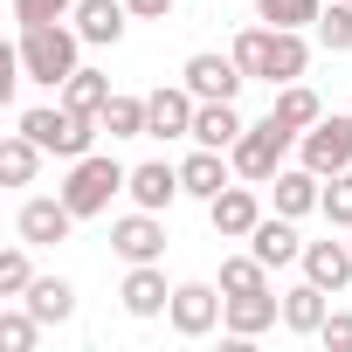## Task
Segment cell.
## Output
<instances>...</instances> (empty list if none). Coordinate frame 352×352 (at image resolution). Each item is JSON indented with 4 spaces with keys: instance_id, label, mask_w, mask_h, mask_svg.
<instances>
[{
    "instance_id": "cell-1",
    "label": "cell",
    "mask_w": 352,
    "mask_h": 352,
    "mask_svg": "<svg viewBox=\"0 0 352 352\" xmlns=\"http://www.w3.org/2000/svg\"><path fill=\"white\" fill-rule=\"evenodd\" d=\"M235 63H242L249 76H263V83H297V76L311 69V42H304V28H270V21H256V28L235 35Z\"/></svg>"
},
{
    "instance_id": "cell-2",
    "label": "cell",
    "mask_w": 352,
    "mask_h": 352,
    "mask_svg": "<svg viewBox=\"0 0 352 352\" xmlns=\"http://www.w3.org/2000/svg\"><path fill=\"white\" fill-rule=\"evenodd\" d=\"M76 49H83V35L76 28H63V21H42V28H21V42H14V63H21V76L28 83H49V90H63L83 63H76Z\"/></svg>"
},
{
    "instance_id": "cell-3",
    "label": "cell",
    "mask_w": 352,
    "mask_h": 352,
    "mask_svg": "<svg viewBox=\"0 0 352 352\" xmlns=\"http://www.w3.org/2000/svg\"><path fill=\"white\" fill-rule=\"evenodd\" d=\"M14 131H28L49 159H83L90 145H97V131H104V118H90V111H69V104H35V111H21L14 118Z\"/></svg>"
},
{
    "instance_id": "cell-4",
    "label": "cell",
    "mask_w": 352,
    "mask_h": 352,
    "mask_svg": "<svg viewBox=\"0 0 352 352\" xmlns=\"http://www.w3.org/2000/svg\"><path fill=\"white\" fill-rule=\"evenodd\" d=\"M124 187H131V166H118L111 152H83V159H69V180H63L56 194L76 208V221H90V214H104Z\"/></svg>"
},
{
    "instance_id": "cell-5",
    "label": "cell",
    "mask_w": 352,
    "mask_h": 352,
    "mask_svg": "<svg viewBox=\"0 0 352 352\" xmlns=\"http://www.w3.org/2000/svg\"><path fill=\"white\" fill-rule=\"evenodd\" d=\"M290 145H297V131L270 111V118H256L235 145H228V159H235V180H256V187H270L276 173H283V159H290Z\"/></svg>"
},
{
    "instance_id": "cell-6",
    "label": "cell",
    "mask_w": 352,
    "mask_h": 352,
    "mask_svg": "<svg viewBox=\"0 0 352 352\" xmlns=\"http://www.w3.org/2000/svg\"><path fill=\"white\" fill-rule=\"evenodd\" d=\"M297 159H304L311 173H324V180H331V173H345V166H352V118L324 111V118L297 138Z\"/></svg>"
},
{
    "instance_id": "cell-7",
    "label": "cell",
    "mask_w": 352,
    "mask_h": 352,
    "mask_svg": "<svg viewBox=\"0 0 352 352\" xmlns=\"http://www.w3.org/2000/svg\"><path fill=\"white\" fill-rule=\"evenodd\" d=\"M180 83L201 97V104H235V90L249 83V69L235 63V49L228 56H214V49H201V56H187V69H180Z\"/></svg>"
},
{
    "instance_id": "cell-8",
    "label": "cell",
    "mask_w": 352,
    "mask_h": 352,
    "mask_svg": "<svg viewBox=\"0 0 352 352\" xmlns=\"http://www.w3.org/2000/svg\"><path fill=\"white\" fill-rule=\"evenodd\" d=\"M69 228H76V208L63 194H28L21 214H14V235L28 249H56V242H69Z\"/></svg>"
},
{
    "instance_id": "cell-9",
    "label": "cell",
    "mask_w": 352,
    "mask_h": 352,
    "mask_svg": "<svg viewBox=\"0 0 352 352\" xmlns=\"http://www.w3.org/2000/svg\"><path fill=\"white\" fill-rule=\"evenodd\" d=\"M221 290L214 283H173V304H166V324L180 331V338H208L214 324H221Z\"/></svg>"
},
{
    "instance_id": "cell-10",
    "label": "cell",
    "mask_w": 352,
    "mask_h": 352,
    "mask_svg": "<svg viewBox=\"0 0 352 352\" xmlns=\"http://www.w3.org/2000/svg\"><path fill=\"white\" fill-rule=\"evenodd\" d=\"M208 221H214V235L221 242H249L256 235V221H263V194H256V180H228L214 201H208Z\"/></svg>"
},
{
    "instance_id": "cell-11",
    "label": "cell",
    "mask_w": 352,
    "mask_h": 352,
    "mask_svg": "<svg viewBox=\"0 0 352 352\" xmlns=\"http://www.w3.org/2000/svg\"><path fill=\"white\" fill-rule=\"evenodd\" d=\"M194 111H201V97H194L187 83L145 90V138H187V131H194Z\"/></svg>"
},
{
    "instance_id": "cell-12",
    "label": "cell",
    "mask_w": 352,
    "mask_h": 352,
    "mask_svg": "<svg viewBox=\"0 0 352 352\" xmlns=\"http://www.w3.org/2000/svg\"><path fill=\"white\" fill-rule=\"evenodd\" d=\"M111 249H118L124 263H159V256H166V221H159L152 208H131V214L111 221Z\"/></svg>"
},
{
    "instance_id": "cell-13",
    "label": "cell",
    "mask_w": 352,
    "mask_h": 352,
    "mask_svg": "<svg viewBox=\"0 0 352 352\" xmlns=\"http://www.w3.org/2000/svg\"><path fill=\"white\" fill-rule=\"evenodd\" d=\"M276 318H283V297H276V290H242V297H228V304H221V331H228L235 345L263 338Z\"/></svg>"
},
{
    "instance_id": "cell-14",
    "label": "cell",
    "mask_w": 352,
    "mask_h": 352,
    "mask_svg": "<svg viewBox=\"0 0 352 352\" xmlns=\"http://www.w3.org/2000/svg\"><path fill=\"white\" fill-rule=\"evenodd\" d=\"M270 194H276V214L304 221V214H318V208H324V173H311V166L297 159V166H283L276 180H270Z\"/></svg>"
},
{
    "instance_id": "cell-15",
    "label": "cell",
    "mask_w": 352,
    "mask_h": 352,
    "mask_svg": "<svg viewBox=\"0 0 352 352\" xmlns=\"http://www.w3.org/2000/svg\"><path fill=\"white\" fill-rule=\"evenodd\" d=\"M131 208H152V214H166L173 201H180L187 187H180V166H166V159H145V166H131Z\"/></svg>"
},
{
    "instance_id": "cell-16",
    "label": "cell",
    "mask_w": 352,
    "mask_h": 352,
    "mask_svg": "<svg viewBox=\"0 0 352 352\" xmlns=\"http://www.w3.org/2000/svg\"><path fill=\"white\" fill-rule=\"evenodd\" d=\"M304 276L338 297V290L352 283V242H338V228H331L324 242H304Z\"/></svg>"
},
{
    "instance_id": "cell-17",
    "label": "cell",
    "mask_w": 352,
    "mask_h": 352,
    "mask_svg": "<svg viewBox=\"0 0 352 352\" xmlns=\"http://www.w3.org/2000/svg\"><path fill=\"white\" fill-rule=\"evenodd\" d=\"M228 180H235V159H228V152H214V145H194V152L180 159V187H187L194 201H214Z\"/></svg>"
},
{
    "instance_id": "cell-18",
    "label": "cell",
    "mask_w": 352,
    "mask_h": 352,
    "mask_svg": "<svg viewBox=\"0 0 352 352\" xmlns=\"http://www.w3.org/2000/svg\"><path fill=\"white\" fill-rule=\"evenodd\" d=\"M118 297H124V311H131V318H166V304H173V290H166V270H159V263H131Z\"/></svg>"
},
{
    "instance_id": "cell-19",
    "label": "cell",
    "mask_w": 352,
    "mask_h": 352,
    "mask_svg": "<svg viewBox=\"0 0 352 352\" xmlns=\"http://www.w3.org/2000/svg\"><path fill=\"white\" fill-rule=\"evenodd\" d=\"M249 249H256L270 270L304 263V235H297V221H290V214H263V221H256V235H249Z\"/></svg>"
},
{
    "instance_id": "cell-20",
    "label": "cell",
    "mask_w": 352,
    "mask_h": 352,
    "mask_svg": "<svg viewBox=\"0 0 352 352\" xmlns=\"http://www.w3.org/2000/svg\"><path fill=\"white\" fill-rule=\"evenodd\" d=\"M76 35L90 42V49H111L118 35H124V21H131V8H124V0H76Z\"/></svg>"
},
{
    "instance_id": "cell-21",
    "label": "cell",
    "mask_w": 352,
    "mask_h": 352,
    "mask_svg": "<svg viewBox=\"0 0 352 352\" xmlns=\"http://www.w3.org/2000/svg\"><path fill=\"white\" fill-rule=\"evenodd\" d=\"M270 111H276V118H283V124H290V131L304 138V131H311V124L324 118V97H318V90H311V83L297 76V83H276V104H270Z\"/></svg>"
},
{
    "instance_id": "cell-22",
    "label": "cell",
    "mask_w": 352,
    "mask_h": 352,
    "mask_svg": "<svg viewBox=\"0 0 352 352\" xmlns=\"http://www.w3.org/2000/svg\"><path fill=\"white\" fill-rule=\"evenodd\" d=\"M242 131H249V124H242V111H235V104H201L187 138H194V145H214V152H228Z\"/></svg>"
},
{
    "instance_id": "cell-23",
    "label": "cell",
    "mask_w": 352,
    "mask_h": 352,
    "mask_svg": "<svg viewBox=\"0 0 352 352\" xmlns=\"http://www.w3.org/2000/svg\"><path fill=\"white\" fill-rule=\"evenodd\" d=\"M21 304H28L42 324H63V318H76V283H69V276H35Z\"/></svg>"
},
{
    "instance_id": "cell-24",
    "label": "cell",
    "mask_w": 352,
    "mask_h": 352,
    "mask_svg": "<svg viewBox=\"0 0 352 352\" xmlns=\"http://www.w3.org/2000/svg\"><path fill=\"white\" fill-rule=\"evenodd\" d=\"M324 297H331V290H318V283L304 276L297 290H283V324H290L297 338H318V324L331 318V311H324Z\"/></svg>"
},
{
    "instance_id": "cell-25",
    "label": "cell",
    "mask_w": 352,
    "mask_h": 352,
    "mask_svg": "<svg viewBox=\"0 0 352 352\" xmlns=\"http://www.w3.org/2000/svg\"><path fill=\"white\" fill-rule=\"evenodd\" d=\"M42 145L28 138V131H8V138H0V180H8V187H28L35 180V173H42Z\"/></svg>"
},
{
    "instance_id": "cell-26",
    "label": "cell",
    "mask_w": 352,
    "mask_h": 352,
    "mask_svg": "<svg viewBox=\"0 0 352 352\" xmlns=\"http://www.w3.org/2000/svg\"><path fill=\"white\" fill-rule=\"evenodd\" d=\"M111 97H118V90H111V76H104V69H76V76L63 83V104H69V111H90V118H97Z\"/></svg>"
},
{
    "instance_id": "cell-27",
    "label": "cell",
    "mask_w": 352,
    "mask_h": 352,
    "mask_svg": "<svg viewBox=\"0 0 352 352\" xmlns=\"http://www.w3.org/2000/svg\"><path fill=\"white\" fill-rule=\"evenodd\" d=\"M242 290H270V263H263L256 249L221 263V297H242Z\"/></svg>"
},
{
    "instance_id": "cell-28",
    "label": "cell",
    "mask_w": 352,
    "mask_h": 352,
    "mask_svg": "<svg viewBox=\"0 0 352 352\" xmlns=\"http://www.w3.org/2000/svg\"><path fill=\"white\" fill-rule=\"evenodd\" d=\"M318 14H324V0H256V21L270 28H318Z\"/></svg>"
},
{
    "instance_id": "cell-29",
    "label": "cell",
    "mask_w": 352,
    "mask_h": 352,
    "mask_svg": "<svg viewBox=\"0 0 352 352\" xmlns=\"http://www.w3.org/2000/svg\"><path fill=\"white\" fill-rule=\"evenodd\" d=\"M318 49L324 56H352V0H331L318 14Z\"/></svg>"
},
{
    "instance_id": "cell-30",
    "label": "cell",
    "mask_w": 352,
    "mask_h": 352,
    "mask_svg": "<svg viewBox=\"0 0 352 352\" xmlns=\"http://www.w3.org/2000/svg\"><path fill=\"white\" fill-rule=\"evenodd\" d=\"M97 118H104V131H111V138H145V97H124V90H118Z\"/></svg>"
},
{
    "instance_id": "cell-31",
    "label": "cell",
    "mask_w": 352,
    "mask_h": 352,
    "mask_svg": "<svg viewBox=\"0 0 352 352\" xmlns=\"http://www.w3.org/2000/svg\"><path fill=\"white\" fill-rule=\"evenodd\" d=\"M35 338H42V318H35L28 304L0 311V352H35Z\"/></svg>"
},
{
    "instance_id": "cell-32",
    "label": "cell",
    "mask_w": 352,
    "mask_h": 352,
    "mask_svg": "<svg viewBox=\"0 0 352 352\" xmlns=\"http://www.w3.org/2000/svg\"><path fill=\"white\" fill-rule=\"evenodd\" d=\"M318 214H324L338 235L352 228V166H345V173H331V187H324V208H318Z\"/></svg>"
},
{
    "instance_id": "cell-33",
    "label": "cell",
    "mask_w": 352,
    "mask_h": 352,
    "mask_svg": "<svg viewBox=\"0 0 352 352\" xmlns=\"http://www.w3.org/2000/svg\"><path fill=\"white\" fill-rule=\"evenodd\" d=\"M28 283H35V263H28V242H21V249L0 256V297H28Z\"/></svg>"
},
{
    "instance_id": "cell-34",
    "label": "cell",
    "mask_w": 352,
    "mask_h": 352,
    "mask_svg": "<svg viewBox=\"0 0 352 352\" xmlns=\"http://www.w3.org/2000/svg\"><path fill=\"white\" fill-rule=\"evenodd\" d=\"M76 0H14V21L21 28H42V21H69Z\"/></svg>"
},
{
    "instance_id": "cell-35",
    "label": "cell",
    "mask_w": 352,
    "mask_h": 352,
    "mask_svg": "<svg viewBox=\"0 0 352 352\" xmlns=\"http://www.w3.org/2000/svg\"><path fill=\"white\" fill-rule=\"evenodd\" d=\"M318 338H324L331 352H352V311H331V318L318 324Z\"/></svg>"
},
{
    "instance_id": "cell-36",
    "label": "cell",
    "mask_w": 352,
    "mask_h": 352,
    "mask_svg": "<svg viewBox=\"0 0 352 352\" xmlns=\"http://www.w3.org/2000/svg\"><path fill=\"white\" fill-rule=\"evenodd\" d=\"M124 8H131V21H166L180 0H124Z\"/></svg>"
},
{
    "instance_id": "cell-37",
    "label": "cell",
    "mask_w": 352,
    "mask_h": 352,
    "mask_svg": "<svg viewBox=\"0 0 352 352\" xmlns=\"http://www.w3.org/2000/svg\"><path fill=\"white\" fill-rule=\"evenodd\" d=\"M345 242H352V228H345Z\"/></svg>"
}]
</instances>
